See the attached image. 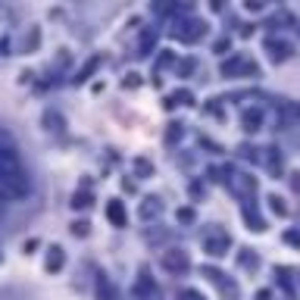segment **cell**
Listing matches in <instances>:
<instances>
[{"mask_svg":"<svg viewBox=\"0 0 300 300\" xmlns=\"http://www.w3.org/2000/svg\"><path fill=\"white\" fill-rule=\"evenodd\" d=\"M238 72L256 75V63H250V60H244V57H235V60H229V63H222V75H238Z\"/></svg>","mask_w":300,"mask_h":300,"instance_id":"4","label":"cell"},{"mask_svg":"<svg viewBox=\"0 0 300 300\" xmlns=\"http://www.w3.org/2000/svg\"><path fill=\"white\" fill-rule=\"evenodd\" d=\"M256 122H259V113H256V109H253V113H244V128H247V132H253V128H259Z\"/></svg>","mask_w":300,"mask_h":300,"instance_id":"18","label":"cell"},{"mask_svg":"<svg viewBox=\"0 0 300 300\" xmlns=\"http://www.w3.org/2000/svg\"><path fill=\"white\" fill-rule=\"evenodd\" d=\"M91 203H94V200H91V194H88V191H79V194L72 197V207H75V210H88Z\"/></svg>","mask_w":300,"mask_h":300,"instance_id":"14","label":"cell"},{"mask_svg":"<svg viewBox=\"0 0 300 300\" xmlns=\"http://www.w3.org/2000/svg\"><path fill=\"white\" fill-rule=\"evenodd\" d=\"M0 262H4V250H0Z\"/></svg>","mask_w":300,"mask_h":300,"instance_id":"22","label":"cell"},{"mask_svg":"<svg viewBox=\"0 0 300 300\" xmlns=\"http://www.w3.org/2000/svg\"><path fill=\"white\" fill-rule=\"evenodd\" d=\"M44 128H47V132H50V128L60 132V128H63V116H60V113H50V109H47V113H44Z\"/></svg>","mask_w":300,"mask_h":300,"instance_id":"12","label":"cell"},{"mask_svg":"<svg viewBox=\"0 0 300 300\" xmlns=\"http://www.w3.org/2000/svg\"><path fill=\"white\" fill-rule=\"evenodd\" d=\"M225 250H229V235H213V238H207V253L222 256Z\"/></svg>","mask_w":300,"mask_h":300,"instance_id":"9","label":"cell"},{"mask_svg":"<svg viewBox=\"0 0 300 300\" xmlns=\"http://www.w3.org/2000/svg\"><path fill=\"white\" fill-rule=\"evenodd\" d=\"M150 294H154V282H150L147 275H141L138 285H135V297H150Z\"/></svg>","mask_w":300,"mask_h":300,"instance_id":"11","label":"cell"},{"mask_svg":"<svg viewBox=\"0 0 300 300\" xmlns=\"http://www.w3.org/2000/svg\"><path fill=\"white\" fill-rule=\"evenodd\" d=\"M31 194V175L7 128H0V203H19Z\"/></svg>","mask_w":300,"mask_h":300,"instance_id":"1","label":"cell"},{"mask_svg":"<svg viewBox=\"0 0 300 300\" xmlns=\"http://www.w3.org/2000/svg\"><path fill=\"white\" fill-rule=\"evenodd\" d=\"M135 169H138V178H147L150 172H154V163H147V160H138V163H135Z\"/></svg>","mask_w":300,"mask_h":300,"instance_id":"19","label":"cell"},{"mask_svg":"<svg viewBox=\"0 0 300 300\" xmlns=\"http://www.w3.org/2000/svg\"><path fill=\"white\" fill-rule=\"evenodd\" d=\"M97 66H100V60H97V57H91V60L85 63V69H82L79 75H75V82H85V79H91V72H94Z\"/></svg>","mask_w":300,"mask_h":300,"instance_id":"13","label":"cell"},{"mask_svg":"<svg viewBox=\"0 0 300 300\" xmlns=\"http://www.w3.org/2000/svg\"><path fill=\"white\" fill-rule=\"evenodd\" d=\"M160 210H163V203H160L157 197H147V200L141 203V219H144V222L157 219V216H160Z\"/></svg>","mask_w":300,"mask_h":300,"instance_id":"10","label":"cell"},{"mask_svg":"<svg viewBox=\"0 0 300 300\" xmlns=\"http://www.w3.org/2000/svg\"><path fill=\"white\" fill-rule=\"evenodd\" d=\"M203 31H207L203 22H194V19H191V22H181V25L172 28V34L178 38V41H197V38H203Z\"/></svg>","mask_w":300,"mask_h":300,"instance_id":"3","label":"cell"},{"mask_svg":"<svg viewBox=\"0 0 300 300\" xmlns=\"http://www.w3.org/2000/svg\"><path fill=\"white\" fill-rule=\"evenodd\" d=\"M163 269L166 272H175V275H181V272H188V269H191V259H188V253L184 250H166L163 253Z\"/></svg>","mask_w":300,"mask_h":300,"instance_id":"2","label":"cell"},{"mask_svg":"<svg viewBox=\"0 0 300 300\" xmlns=\"http://www.w3.org/2000/svg\"><path fill=\"white\" fill-rule=\"evenodd\" d=\"M38 41H41V31H38V28H31L28 41H25V53H34V50H38Z\"/></svg>","mask_w":300,"mask_h":300,"instance_id":"17","label":"cell"},{"mask_svg":"<svg viewBox=\"0 0 300 300\" xmlns=\"http://www.w3.org/2000/svg\"><path fill=\"white\" fill-rule=\"evenodd\" d=\"M266 47H269V57H272V60H285V57H288V47H285V44H275V41H269Z\"/></svg>","mask_w":300,"mask_h":300,"instance_id":"16","label":"cell"},{"mask_svg":"<svg viewBox=\"0 0 300 300\" xmlns=\"http://www.w3.org/2000/svg\"><path fill=\"white\" fill-rule=\"evenodd\" d=\"M106 219L116 225V229H125V225H128L125 203H122V200H109V203H106Z\"/></svg>","mask_w":300,"mask_h":300,"instance_id":"5","label":"cell"},{"mask_svg":"<svg viewBox=\"0 0 300 300\" xmlns=\"http://www.w3.org/2000/svg\"><path fill=\"white\" fill-rule=\"evenodd\" d=\"M66 266V253H63V247L60 244H53L50 250H47V259H44V269L47 272H60Z\"/></svg>","mask_w":300,"mask_h":300,"instance_id":"6","label":"cell"},{"mask_svg":"<svg viewBox=\"0 0 300 300\" xmlns=\"http://www.w3.org/2000/svg\"><path fill=\"white\" fill-rule=\"evenodd\" d=\"M178 300H203V297H200L197 291H191V288H188V291H181V294H178Z\"/></svg>","mask_w":300,"mask_h":300,"instance_id":"21","label":"cell"},{"mask_svg":"<svg viewBox=\"0 0 300 300\" xmlns=\"http://www.w3.org/2000/svg\"><path fill=\"white\" fill-rule=\"evenodd\" d=\"M97 300H119V288L113 285L103 272H100V278H97Z\"/></svg>","mask_w":300,"mask_h":300,"instance_id":"8","label":"cell"},{"mask_svg":"<svg viewBox=\"0 0 300 300\" xmlns=\"http://www.w3.org/2000/svg\"><path fill=\"white\" fill-rule=\"evenodd\" d=\"M72 235H79V238H88V235H91V222H88V219H79V222H72Z\"/></svg>","mask_w":300,"mask_h":300,"instance_id":"15","label":"cell"},{"mask_svg":"<svg viewBox=\"0 0 300 300\" xmlns=\"http://www.w3.org/2000/svg\"><path fill=\"white\" fill-rule=\"evenodd\" d=\"M147 47H154V31H147V34L141 38V50H138V57H147Z\"/></svg>","mask_w":300,"mask_h":300,"instance_id":"20","label":"cell"},{"mask_svg":"<svg viewBox=\"0 0 300 300\" xmlns=\"http://www.w3.org/2000/svg\"><path fill=\"white\" fill-rule=\"evenodd\" d=\"M207 278H210V282H216V288H219L222 294H229L232 300L238 297V285H235V282H229V278H222V272H216V269H207Z\"/></svg>","mask_w":300,"mask_h":300,"instance_id":"7","label":"cell"}]
</instances>
